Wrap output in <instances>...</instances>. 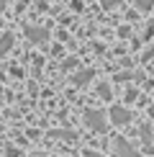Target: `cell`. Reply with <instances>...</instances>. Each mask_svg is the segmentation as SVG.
Wrapping results in <instances>:
<instances>
[{
	"label": "cell",
	"instance_id": "7c38bea8",
	"mask_svg": "<svg viewBox=\"0 0 154 157\" xmlns=\"http://www.w3.org/2000/svg\"><path fill=\"white\" fill-rule=\"evenodd\" d=\"M5 155H8V157H18V155H21V152H18L16 147H8V149H5Z\"/></svg>",
	"mask_w": 154,
	"mask_h": 157
},
{
	"label": "cell",
	"instance_id": "277c9868",
	"mask_svg": "<svg viewBox=\"0 0 154 157\" xmlns=\"http://www.w3.org/2000/svg\"><path fill=\"white\" fill-rule=\"evenodd\" d=\"M131 121V111L123 108V106H113L111 108V124L116 126H126V124Z\"/></svg>",
	"mask_w": 154,
	"mask_h": 157
},
{
	"label": "cell",
	"instance_id": "5b68a950",
	"mask_svg": "<svg viewBox=\"0 0 154 157\" xmlns=\"http://www.w3.org/2000/svg\"><path fill=\"white\" fill-rule=\"evenodd\" d=\"M93 77H95V70H82V72H77L72 80H75V85H87Z\"/></svg>",
	"mask_w": 154,
	"mask_h": 157
},
{
	"label": "cell",
	"instance_id": "2e32d148",
	"mask_svg": "<svg viewBox=\"0 0 154 157\" xmlns=\"http://www.w3.org/2000/svg\"><path fill=\"white\" fill-rule=\"evenodd\" d=\"M149 116H152V119H154V106H149Z\"/></svg>",
	"mask_w": 154,
	"mask_h": 157
},
{
	"label": "cell",
	"instance_id": "7a4b0ae2",
	"mask_svg": "<svg viewBox=\"0 0 154 157\" xmlns=\"http://www.w3.org/2000/svg\"><path fill=\"white\" fill-rule=\"evenodd\" d=\"M23 34H26V39H28V41H34V44L49 41V31H46V29H38V26H26Z\"/></svg>",
	"mask_w": 154,
	"mask_h": 157
},
{
	"label": "cell",
	"instance_id": "e0dca14e",
	"mask_svg": "<svg viewBox=\"0 0 154 157\" xmlns=\"http://www.w3.org/2000/svg\"><path fill=\"white\" fill-rule=\"evenodd\" d=\"M31 157H44V155H31Z\"/></svg>",
	"mask_w": 154,
	"mask_h": 157
},
{
	"label": "cell",
	"instance_id": "52a82bcc",
	"mask_svg": "<svg viewBox=\"0 0 154 157\" xmlns=\"http://www.w3.org/2000/svg\"><path fill=\"white\" fill-rule=\"evenodd\" d=\"M134 5H136L139 10H144V13H146V10H152V8H154V0H134Z\"/></svg>",
	"mask_w": 154,
	"mask_h": 157
},
{
	"label": "cell",
	"instance_id": "8fae6325",
	"mask_svg": "<svg viewBox=\"0 0 154 157\" xmlns=\"http://www.w3.org/2000/svg\"><path fill=\"white\" fill-rule=\"evenodd\" d=\"M100 3H103V8H116L121 0H100Z\"/></svg>",
	"mask_w": 154,
	"mask_h": 157
},
{
	"label": "cell",
	"instance_id": "5bb4252c",
	"mask_svg": "<svg viewBox=\"0 0 154 157\" xmlns=\"http://www.w3.org/2000/svg\"><path fill=\"white\" fill-rule=\"evenodd\" d=\"M5 5H8V0H0V10H5Z\"/></svg>",
	"mask_w": 154,
	"mask_h": 157
},
{
	"label": "cell",
	"instance_id": "9a60e30c",
	"mask_svg": "<svg viewBox=\"0 0 154 157\" xmlns=\"http://www.w3.org/2000/svg\"><path fill=\"white\" fill-rule=\"evenodd\" d=\"M85 157H100V155H95V152H85Z\"/></svg>",
	"mask_w": 154,
	"mask_h": 157
},
{
	"label": "cell",
	"instance_id": "8992f818",
	"mask_svg": "<svg viewBox=\"0 0 154 157\" xmlns=\"http://www.w3.org/2000/svg\"><path fill=\"white\" fill-rule=\"evenodd\" d=\"M10 49H13V34H8V31H5V34L0 36V57L8 54Z\"/></svg>",
	"mask_w": 154,
	"mask_h": 157
},
{
	"label": "cell",
	"instance_id": "4fadbf2b",
	"mask_svg": "<svg viewBox=\"0 0 154 157\" xmlns=\"http://www.w3.org/2000/svg\"><path fill=\"white\" fill-rule=\"evenodd\" d=\"M134 98H136V90H134V88H131V90H128V93H126V103H131V101H134Z\"/></svg>",
	"mask_w": 154,
	"mask_h": 157
},
{
	"label": "cell",
	"instance_id": "ba28073f",
	"mask_svg": "<svg viewBox=\"0 0 154 157\" xmlns=\"http://www.w3.org/2000/svg\"><path fill=\"white\" fill-rule=\"evenodd\" d=\"M141 139H144L146 144H152V126H149V124H144V126H141Z\"/></svg>",
	"mask_w": 154,
	"mask_h": 157
},
{
	"label": "cell",
	"instance_id": "3957f363",
	"mask_svg": "<svg viewBox=\"0 0 154 157\" xmlns=\"http://www.w3.org/2000/svg\"><path fill=\"white\" fill-rule=\"evenodd\" d=\"M113 149H116V157H139V152L131 147V142H126L123 136H118L113 142Z\"/></svg>",
	"mask_w": 154,
	"mask_h": 157
},
{
	"label": "cell",
	"instance_id": "9c48e42d",
	"mask_svg": "<svg viewBox=\"0 0 154 157\" xmlns=\"http://www.w3.org/2000/svg\"><path fill=\"white\" fill-rule=\"evenodd\" d=\"M98 93H100V98H105V101H111V85L100 82V85H98Z\"/></svg>",
	"mask_w": 154,
	"mask_h": 157
},
{
	"label": "cell",
	"instance_id": "30bf717a",
	"mask_svg": "<svg viewBox=\"0 0 154 157\" xmlns=\"http://www.w3.org/2000/svg\"><path fill=\"white\" fill-rule=\"evenodd\" d=\"M54 136H64V139H75V132H51Z\"/></svg>",
	"mask_w": 154,
	"mask_h": 157
},
{
	"label": "cell",
	"instance_id": "6da1fadb",
	"mask_svg": "<svg viewBox=\"0 0 154 157\" xmlns=\"http://www.w3.org/2000/svg\"><path fill=\"white\" fill-rule=\"evenodd\" d=\"M85 124L93 132H105L108 129V124H105V113L103 111H93V108H87L85 111Z\"/></svg>",
	"mask_w": 154,
	"mask_h": 157
},
{
	"label": "cell",
	"instance_id": "ac0fdd59",
	"mask_svg": "<svg viewBox=\"0 0 154 157\" xmlns=\"http://www.w3.org/2000/svg\"><path fill=\"white\" fill-rule=\"evenodd\" d=\"M0 29H3V21H0Z\"/></svg>",
	"mask_w": 154,
	"mask_h": 157
}]
</instances>
